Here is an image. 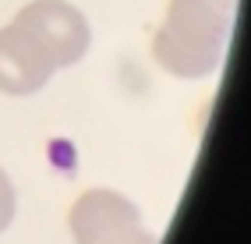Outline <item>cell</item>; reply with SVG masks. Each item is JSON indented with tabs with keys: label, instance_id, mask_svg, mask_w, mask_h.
Wrapping results in <instances>:
<instances>
[{
	"label": "cell",
	"instance_id": "1",
	"mask_svg": "<svg viewBox=\"0 0 251 244\" xmlns=\"http://www.w3.org/2000/svg\"><path fill=\"white\" fill-rule=\"evenodd\" d=\"M230 36V11L216 0H170L152 36V57L174 78H209L220 71Z\"/></svg>",
	"mask_w": 251,
	"mask_h": 244
},
{
	"label": "cell",
	"instance_id": "2",
	"mask_svg": "<svg viewBox=\"0 0 251 244\" xmlns=\"http://www.w3.org/2000/svg\"><path fill=\"white\" fill-rule=\"evenodd\" d=\"M68 226L78 244H156V237L142 226L138 205L106 188L81 195L71 205Z\"/></svg>",
	"mask_w": 251,
	"mask_h": 244
},
{
	"label": "cell",
	"instance_id": "3",
	"mask_svg": "<svg viewBox=\"0 0 251 244\" xmlns=\"http://www.w3.org/2000/svg\"><path fill=\"white\" fill-rule=\"evenodd\" d=\"M14 25L32 32L43 43V50L53 57L57 68H68V64L81 60L92 39L85 14L71 4H64V0H32L14 14Z\"/></svg>",
	"mask_w": 251,
	"mask_h": 244
},
{
	"label": "cell",
	"instance_id": "4",
	"mask_svg": "<svg viewBox=\"0 0 251 244\" xmlns=\"http://www.w3.org/2000/svg\"><path fill=\"white\" fill-rule=\"evenodd\" d=\"M53 57L43 50V43L32 32L14 22L0 28V92L32 96L53 78Z\"/></svg>",
	"mask_w": 251,
	"mask_h": 244
},
{
	"label": "cell",
	"instance_id": "5",
	"mask_svg": "<svg viewBox=\"0 0 251 244\" xmlns=\"http://www.w3.org/2000/svg\"><path fill=\"white\" fill-rule=\"evenodd\" d=\"M14 213H18V195H14V184H11V177L0 170V234L11 226Z\"/></svg>",
	"mask_w": 251,
	"mask_h": 244
},
{
	"label": "cell",
	"instance_id": "6",
	"mask_svg": "<svg viewBox=\"0 0 251 244\" xmlns=\"http://www.w3.org/2000/svg\"><path fill=\"white\" fill-rule=\"evenodd\" d=\"M220 7H226V11H233V0H216Z\"/></svg>",
	"mask_w": 251,
	"mask_h": 244
}]
</instances>
